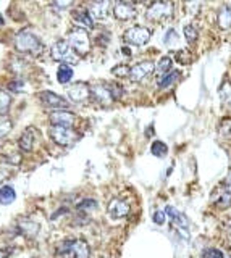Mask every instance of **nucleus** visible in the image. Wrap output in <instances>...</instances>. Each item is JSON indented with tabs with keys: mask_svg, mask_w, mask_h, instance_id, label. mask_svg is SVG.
I'll return each mask as SVG.
<instances>
[{
	"mask_svg": "<svg viewBox=\"0 0 231 258\" xmlns=\"http://www.w3.org/2000/svg\"><path fill=\"white\" fill-rule=\"evenodd\" d=\"M15 49L18 52H21V54L39 55L40 52H42L44 45L34 32L21 31V32L16 34V37H15Z\"/></svg>",
	"mask_w": 231,
	"mask_h": 258,
	"instance_id": "1",
	"label": "nucleus"
},
{
	"mask_svg": "<svg viewBox=\"0 0 231 258\" xmlns=\"http://www.w3.org/2000/svg\"><path fill=\"white\" fill-rule=\"evenodd\" d=\"M173 2L171 0H155L146 11V18L152 23H160L165 20H170L173 16Z\"/></svg>",
	"mask_w": 231,
	"mask_h": 258,
	"instance_id": "2",
	"label": "nucleus"
},
{
	"mask_svg": "<svg viewBox=\"0 0 231 258\" xmlns=\"http://www.w3.org/2000/svg\"><path fill=\"white\" fill-rule=\"evenodd\" d=\"M59 254L65 258H89L91 257V249L86 240L76 239V240H65L60 244Z\"/></svg>",
	"mask_w": 231,
	"mask_h": 258,
	"instance_id": "3",
	"label": "nucleus"
},
{
	"mask_svg": "<svg viewBox=\"0 0 231 258\" xmlns=\"http://www.w3.org/2000/svg\"><path fill=\"white\" fill-rule=\"evenodd\" d=\"M68 42H70L71 49L79 55H86L91 50V39L89 34L84 28L76 26L68 32Z\"/></svg>",
	"mask_w": 231,
	"mask_h": 258,
	"instance_id": "4",
	"label": "nucleus"
},
{
	"mask_svg": "<svg viewBox=\"0 0 231 258\" xmlns=\"http://www.w3.org/2000/svg\"><path fill=\"white\" fill-rule=\"evenodd\" d=\"M50 55L55 62H60V63H66V64L78 63V57L74 55V50L71 49L68 40H59V42H55L54 47L50 49Z\"/></svg>",
	"mask_w": 231,
	"mask_h": 258,
	"instance_id": "5",
	"label": "nucleus"
},
{
	"mask_svg": "<svg viewBox=\"0 0 231 258\" xmlns=\"http://www.w3.org/2000/svg\"><path fill=\"white\" fill-rule=\"evenodd\" d=\"M49 136L57 145H62V147H68V145L74 144L79 137L76 131L66 126H50Z\"/></svg>",
	"mask_w": 231,
	"mask_h": 258,
	"instance_id": "6",
	"label": "nucleus"
},
{
	"mask_svg": "<svg viewBox=\"0 0 231 258\" xmlns=\"http://www.w3.org/2000/svg\"><path fill=\"white\" fill-rule=\"evenodd\" d=\"M151 31L144 26H132L130 28L128 31L125 32V42H128L131 45H136V47H142L146 45L149 40H151Z\"/></svg>",
	"mask_w": 231,
	"mask_h": 258,
	"instance_id": "7",
	"label": "nucleus"
},
{
	"mask_svg": "<svg viewBox=\"0 0 231 258\" xmlns=\"http://www.w3.org/2000/svg\"><path fill=\"white\" fill-rule=\"evenodd\" d=\"M155 71V64L151 60H144L136 63L134 66L130 69V79L132 83H142L144 79H147L149 76Z\"/></svg>",
	"mask_w": 231,
	"mask_h": 258,
	"instance_id": "8",
	"label": "nucleus"
},
{
	"mask_svg": "<svg viewBox=\"0 0 231 258\" xmlns=\"http://www.w3.org/2000/svg\"><path fill=\"white\" fill-rule=\"evenodd\" d=\"M113 16L118 21H130L136 16V8L131 3H128L126 0H117L112 7Z\"/></svg>",
	"mask_w": 231,
	"mask_h": 258,
	"instance_id": "9",
	"label": "nucleus"
},
{
	"mask_svg": "<svg viewBox=\"0 0 231 258\" xmlns=\"http://www.w3.org/2000/svg\"><path fill=\"white\" fill-rule=\"evenodd\" d=\"M91 97L92 100L97 102L99 105H103V107H107V105H110L115 100L112 96L110 86H102V84H96L91 87Z\"/></svg>",
	"mask_w": 231,
	"mask_h": 258,
	"instance_id": "10",
	"label": "nucleus"
},
{
	"mask_svg": "<svg viewBox=\"0 0 231 258\" xmlns=\"http://www.w3.org/2000/svg\"><path fill=\"white\" fill-rule=\"evenodd\" d=\"M49 120L52 123V126H66V128H73L74 121H76V116H74L71 111H68L65 108H59L55 111H52Z\"/></svg>",
	"mask_w": 231,
	"mask_h": 258,
	"instance_id": "11",
	"label": "nucleus"
},
{
	"mask_svg": "<svg viewBox=\"0 0 231 258\" xmlns=\"http://www.w3.org/2000/svg\"><path fill=\"white\" fill-rule=\"evenodd\" d=\"M165 215L168 216V220L171 221V225L173 226H176L178 229H180V232H183V236L184 237H188V227H189V221L188 218L184 216L181 212H178V210L175 207H166L165 208Z\"/></svg>",
	"mask_w": 231,
	"mask_h": 258,
	"instance_id": "12",
	"label": "nucleus"
},
{
	"mask_svg": "<svg viewBox=\"0 0 231 258\" xmlns=\"http://www.w3.org/2000/svg\"><path fill=\"white\" fill-rule=\"evenodd\" d=\"M88 10L94 20H103L112 10V0H91Z\"/></svg>",
	"mask_w": 231,
	"mask_h": 258,
	"instance_id": "13",
	"label": "nucleus"
},
{
	"mask_svg": "<svg viewBox=\"0 0 231 258\" xmlns=\"http://www.w3.org/2000/svg\"><path fill=\"white\" fill-rule=\"evenodd\" d=\"M66 96L73 103H83L91 97V87L84 83H76L68 89Z\"/></svg>",
	"mask_w": 231,
	"mask_h": 258,
	"instance_id": "14",
	"label": "nucleus"
},
{
	"mask_svg": "<svg viewBox=\"0 0 231 258\" xmlns=\"http://www.w3.org/2000/svg\"><path fill=\"white\" fill-rule=\"evenodd\" d=\"M39 98H40V102H42L45 107L47 108H54V110H59V108H66L68 103L65 98L60 97L59 94H55V92H50V91H44V92H40L39 94Z\"/></svg>",
	"mask_w": 231,
	"mask_h": 258,
	"instance_id": "15",
	"label": "nucleus"
},
{
	"mask_svg": "<svg viewBox=\"0 0 231 258\" xmlns=\"http://www.w3.org/2000/svg\"><path fill=\"white\" fill-rule=\"evenodd\" d=\"M108 215L112 216L113 220H120V218H125L128 216L130 213V205L128 202L121 200V198H113V200L108 203Z\"/></svg>",
	"mask_w": 231,
	"mask_h": 258,
	"instance_id": "16",
	"label": "nucleus"
},
{
	"mask_svg": "<svg viewBox=\"0 0 231 258\" xmlns=\"http://www.w3.org/2000/svg\"><path fill=\"white\" fill-rule=\"evenodd\" d=\"M73 21L74 25L79 26V28H84V29H92L94 28V18L91 16L89 10H74L73 13Z\"/></svg>",
	"mask_w": 231,
	"mask_h": 258,
	"instance_id": "17",
	"label": "nucleus"
},
{
	"mask_svg": "<svg viewBox=\"0 0 231 258\" xmlns=\"http://www.w3.org/2000/svg\"><path fill=\"white\" fill-rule=\"evenodd\" d=\"M34 142H36V129L34 128H26L25 131H23L21 137H20V149L23 152H31L33 147H34Z\"/></svg>",
	"mask_w": 231,
	"mask_h": 258,
	"instance_id": "18",
	"label": "nucleus"
},
{
	"mask_svg": "<svg viewBox=\"0 0 231 258\" xmlns=\"http://www.w3.org/2000/svg\"><path fill=\"white\" fill-rule=\"evenodd\" d=\"M180 71L178 69H173V71H168L166 74H164L162 78L159 79V89L160 91H165L168 89V87H171L173 84L178 83V79H180Z\"/></svg>",
	"mask_w": 231,
	"mask_h": 258,
	"instance_id": "19",
	"label": "nucleus"
},
{
	"mask_svg": "<svg viewBox=\"0 0 231 258\" xmlns=\"http://www.w3.org/2000/svg\"><path fill=\"white\" fill-rule=\"evenodd\" d=\"M18 227H20V231L28 237H36L37 232H39V225L36 221H31V220H20Z\"/></svg>",
	"mask_w": 231,
	"mask_h": 258,
	"instance_id": "20",
	"label": "nucleus"
},
{
	"mask_svg": "<svg viewBox=\"0 0 231 258\" xmlns=\"http://www.w3.org/2000/svg\"><path fill=\"white\" fill-rule=\"evenodd\" d=\"M217 23H218V26H220V29H223V31H228V29H231V8L230 7H223L220 11H218Z\"/></svg>",
	"mask_w": 231,
	"mask_h": 258,
	"instance_id": "21",
	"label": "nucleus"
},
{
	"mask_svg": "<svg viewBox=\"0 0 231 258\" xmlns=\"http://www.w3.org/2000/svg\"><path fill=\"white\" fill-rule=\"evenodd\" d=\"M57 79H59L60 84H68V83H70V81L73 79V69H71L70 64H66V63L60 64L59 71H57Z\"/></svg>",
	"mask_w": 231,
	"mask_h": 258,
	"instance_id": "22",
	"label": "nucleus"
},
{
	"mask_svg": "<svg viewBox=\"0 0 231 258\" xmlns=\"http://www.w3.org/2000/svg\"><path fill=\"white\" fill-rule=\"evenodd\" d=\"M16 198L15 189L11 186H2L0 187V203L2 205H10L13 203Z\"/></svg>",
	"mask_w": 231,
	"mask_h": 258,
	"instance_id": "23",
	"label": "nucleus"
},
{
	"mask_svg": "<svg viewBox=\"0 0 231 258\" xmlns=\"http://www.w3.org/2000/svg\"><path fill=\"white\" fill-rule=\"evenodd\" d=\"M164 44L170 49H176L180 45V34L176 32V29L170 28L168 31L164 34Z\"/></svg>",
	"mask_w": 231,
	"mask_h": 258,
	"instance_id": "24",
	"label": "nucleus"
},
{
	"mask_svg": "<svg viewBox=\"0 0 231 258\" xmlns=\"http://www.w3.org/2000/svg\"><path fill=\"white\" fill-rule=\"evenodd\" d=\"M183 32H184V39H186V42L189 45H194L196 42H198V39H199V31H198V28L193 26V25H186L183 29Z\"/></svg>",
	"mask_w": 231,
	"mask_h": 258,
	"instance_id": "25",
	"label": "nucleus"
},
{
	"mask_svg": "<svg viewBox=\"0 0 231 258\" xmlns=\"http://www.w3.org/2000/svg\"><path fill=\"white\" fill-rule=\"evenodd\" d=\"M171 69V58L170 57H162L159 63L155 64V71H157L159 78H162L164 74H166Z\"/></svg>",
	"mask_w": 231,
	"mask_h": 258,
	"instance_id": "26",
	"label": "nucleus"
},
{
	"mask_svg": "<svg viewBox=\"0 0 231 258\" xmlns=\"http://www.w3.org/2000/svg\"><path fill=\"white\" fill-rule=\"evenodd\" d=\"M220 98H222L223 105L231 107V84H230V81H227V79H225L223 84L220 86Z\"/></svg>",
	"mask_w": 231,
	"mask_h": 258,
	"instance_id": "27",
	"label": "nucleus"
},
{
	"mask_svg": "<svg viewBox=\"0 0 231 258\" xmlns=\"http://www.w3.org/2000/svg\"><path fill=\"white\" fill-rule=\"evenodd\" d=\"M11 107V96L8 92L0 91V116L7 115Z\"/></svg>",
	"mask_w": 231,
	"mask_h": 258,
	"instance_id": "28",
	"label": "nucleus"
},
{
	"mask_svg": "<svg viewBox=\"0 0 231 258\" xmlns=\"http://www.w3.org/2000/svg\"><path fill=\"white\" fill-rule=\"evenodd\" d=\"M151 152H152V155L164 158L166 154H168V147H166V144L162 142V140H155V142L151 145Z\"/></svg>",
	"mask_w": 231,
	"mask_h": 258,
	"instance_id": "29",
	"label": "nucleus"
},
{
	"mask_svg": "<svg viewBox=\"0 0 231 258\" xmlns=\"http://www.w3.org/2000/svg\"><path fill=\"white\" fill-rule=\"evenodd\" d=\"M202 10V0H188L186 2V11L188 15L198 16Z\"/></svg>",
	"mask_w": 231,
	"mask_h": 258,
	"instance_id": "30",
	"label": "nucleus"
},
{
	"mask_svg": "<svg viewBox=\"0 0 231 258\" xmlns=\"http://www.w3.org/2000/svg\"><path fill=\"white\" fill-rule=\"evenodd\" d=\"M218 132L225 139H231V118H223L218 126Z\"/></svg>",
	"mask_w": 231,
	"mask_h": 258,
	"instance_id": "31",
	"label": "nucleus"
},
{
	"mask_svg": "<svg viewBox=\"0 0 231 258\" xmlns=\"http://www.w3.org/2000/svg\"><path fill=\"white\" fill-rule=\"evenodd\" d=\"M130 66L128 64H117V66L112 68V74L118 76V78H126V76H130Z\"/></svg>",
	"mask_w": 231,
	"mask_h": 258,
	"instance_id": "32",
	"label": "nucleus"
},
{
	"mask_svg": "<svg viewBox=\"0 0 231 258\" xmlns=\"http://www.w3.org/2000/svg\"><path fill=\"white\" fill-rule=\"evenodd\" d=\"M97 207V202L94 198H86L79 205H78V210H83V212H88V210H94Z\"/></svg>",
	"mask_w": 231,
	"mask_h": 258,
	"instance_id": "33",
	"label": "nucleus"
},
{
	"mask_svg": "<svg viewBox=\"0 0 231 258\" xmlns=\"http://www.w3.org/2000/svg\"><path fill=\"white\" fill-rule=\"evenodd\" d=\"M176 58H178V62H181L184 64H189L193 62V55H191V52L189 50H180L176 54Z\"/></svg>",
	"mask_w": 231,
	"mask_h": 258,
	"instance_id": "34",
	"label": "nucleus"
},
{
	"mask_svg": "<svg viewBox=\"0 0 231 258\" xmlns=\"http://www.w3.org/2000/svg\"><path fill=\"white\" fill-rule=\"evenodd\" d=\"M202 258H225V257H223V254L218 249H209V250L204 252Z\"/></svg>",
	"mask_w": 231,
	"mask_h": 258,
	"instance_id": "35",
	"label": "nucleus"
},
{
	"mask_svg": "<svg viewBox=\"0 0 231 258\" xmlns=\"http://www.w3.org/2000/svg\"><path fill=\"white\" fill-rule=\"evenodd\" d=\"M11 128H13V125H11L10 121H2V123H0V139L7 136V134L11 131Z\"/></svg>",
	"mask_w": 231,
	"mask_h": 258,
	"instance_id": "36",
	"label": "nucleus"
},
{
	"mask_svg": "<svg viewBox=\"0 0 231 258\" xmlns=\"http://www.w3.org/2000/svg\"><path fill=\"white\" fill-rule=\"evenodd\" d=\"M76 2V0H54V3H55V7L57 8H60V10H65L68 7H71V5Z\"/></svg>",
	"mask_w": 231,
	"mask_h": 258,
	"instance_id": "37",
	"label": "nucleus"
},
{
	"mask_svg": "<svg viewBox=\"0 0 231 258\" xmlns=\"http://www.w3.org/2000/svg\"><path fill=\"white\" fill-rule=\"evenodd\" d=\"M110 91L115 100H118V98H121V96H123V89H121L120 84H110Z\"/></svg>",
	"mask_w": 231,
	"mask_h": 258,
	"instance_id": "38",
	"label": "nucleus"
},
{
	"mask_svg": "<svg viewBox=\"0 0 231 258\" xmlns=\"http://www.w3.org/2000/svg\"><path fill=\"white\" fill-rule=\"evenodd\" d=\"M165 218H166V215H165V212H155L154 213V223L155 225H164L165 223Z\"/></svg>",
	"mask_w": 231,
	"mask_h": 258,
	"instance_id": "39",
	"label": "nucleus"
},
{
	"mask_svg": "<svg viewBox=\"0 0 231 258\" xmlns=\"http://www.w3.org/2000/svg\"><path fill=\"white\" fill-rule=\"evenodd\" d=\"M223 194H228V195H231V173L228 174V178L225 179V183H223Z\"/></svg>",
	"mask_w": 231,
	"mask_h": 258,
	"instance_id": "40",
	"label": "nucleus"
},
{
	"mask_svg": "<svg viewBox=\"0 0 231 258\" xmlns=\"http://www.w3.org/2000/svg\"><path fill=\"white\" fill-rule=\"evenodd\" d=\"M10 89L11 91H23V83H21V81H13V83H10Z\"/></svg>",
	"mask_w": 231,
	"mask_h": 258,
	"instance_id": "41",
	"label": "nucleus"
},
{
	"mask_svg": "<svg viewBox=\"0 0 231 258\" xmlns=\"http://www.w3.org/2000/svg\"><path fill=\"white\" fill-rule=\"evenodd\" d=\"M7 176V169H3V168H0V183L3 181V178Z\"/></svg>",
	"mask_w": 231,
	"mask_h": 258,
	"instance_id": "42",
	"label": "nucleus"
},
{
	"mask_svg": "<svg viewBox=\"0 0 231 258\" xmlns=\"http://www.w3.org/2000/svg\"><path fill=\"white\" fill-rule=\"evenodd\" d=\"M225 227H227L228 234H231V218H228V221L225 223Z\"/></svg>",
	"mask_w": 231,
	"mask_h": 258,
	"instance_id": "43",
	"label": "nucleus"
},
{
	"mask_svg": "<svg viewBox=\"0 0 231 258\" xmlns=\"http://www.w3.org/2000/svg\"><path fill=\"white\" fill-rule=\"evenodd\" d=\"M3 23H5V20H3V16H2V15H0V25H3Z\"/></svg>",
	"mask_w": 231,
	"mask_h": 258,
	"instance_id": "44",
	"label": "nucleus"
},
{
	"mask_svg": "<svg viewBox=\"0 0 231 258\" xmlns=\"http://www.w3.org/2000/svg\"><path fill=\"white\" fill-rule=\"evenodd\" d=\"M134 2H144V0H134Z\"/></svg>",
	"mask_w": 231,
	"mask_h": 258,
	"instance_id": "45",
	"label": "nucleus"
},
{
	"mask_svg": "<svg viewBox=\"0 0 231 258\" xmlns=\"http://www.w3.org/2000/svg\"><path fill=\"white\" fill-rule=\"evenodd\" d=\"M0 2H2V0H0Z\"/></svg>",
	"mask_w": 231,
	"mask_h": 258,
	"instance_id": "46",
	"label": "nucleus"
}]
</instances>
